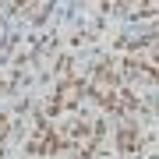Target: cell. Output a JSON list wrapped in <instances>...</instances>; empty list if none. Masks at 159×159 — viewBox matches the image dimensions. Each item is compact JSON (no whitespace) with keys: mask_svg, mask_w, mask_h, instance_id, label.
<instances>
[{"mask_svg":"<svg viewBox=\"0 0 159 159\" xmlns=\"http://www.w3.org/2000/svg\"><path fill=\"white\" fill-rule=\"evenodd\" d=\"M117 152H120V159L142 156V127L134 120H124V127L117 131Z\"/></svg>","mask_w":159,"mask_h":159,"instance_id":"6da1fadb","label":"cell"}]
</instances>
